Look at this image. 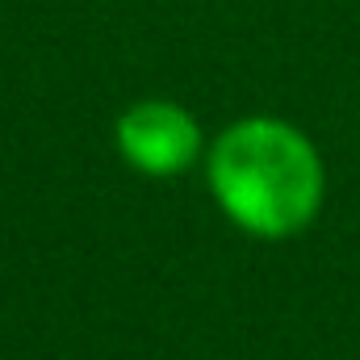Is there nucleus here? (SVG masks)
I'll return each mask as SVG.
<instances>
[{
  "label": "nucleus",
  "instance_id": "f257e3e1",
  "mask_svg": "<svg viewBox=\"0 0 360 360\" xmlns=\"http://www.w3.org/2000/svg\"><path fill=\"white\" fill-rule=\"evenodd\" d=\"M210 188L248 235L289 239L306 231L323 205V160L289 122L248 117L214 143Z\"/></svg>",
  "mask_w": 360,
  "mask_h": 360
},
{
  "label": "nucleus",
  "instance_id": "f03ea898",
  "mask_svg": "<svg viewBox=\"0 0 360 360\" xmlns=\"http://www.w3.org/2000/svg\"><path fill=\"white\" fill-rule=\"evenodd\" d=\"M201 130L168 101H143L117 122V151L147 176H176L197 160Z\"/></svg>",
  "mask_w": 360,
  "mask_h": 360
}]
</instances>
